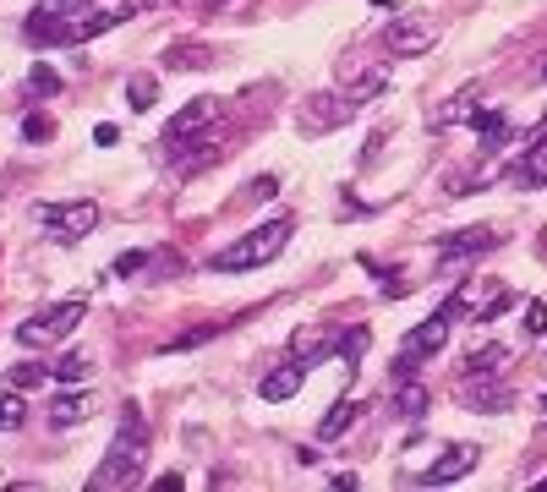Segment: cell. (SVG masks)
<instances>
[{
	"label": "cell",
	"instance_id": "26",
	"mask_svg": "<svg viewBox=\"0 0 547 492\" xmlns=\"http://www.w3.org/2000/svg\"><path fill=\"white\" fill-rule=\"evenodd\" d=\"M28 93H33V99H55V93H61V72L39 61V66L28 72Z\"/></svg>",
	"mask_w": 547,
	"mask_h": 492
},
{
	"label": "cell",
	"instance_id": "9",
	"mask_svg": "<svg viewBox=\"0 0 547 492\" xmlns=\"http://www.w3.org/2000/svg\"><path fill=\"white\" fill-rule=\"evenodd\" d=\"M219 159H225V137H219V132H197V137H186L176 154H170V175L192 181V175H203L208 164H219Z\"/></svg>",
	"mask_w": 547,
	"mask_h": 492
},
{
	"label": "cell",
	"instance_id": "13",
	"mask_svg": "<svg viewBox=\"0 0 547 492\" xmlns=\"http://www.w3.org/2000/svg\"><path fill=\"white\" fill-rule=\"evenodd\" d=\"M340 339H345V334H334L329 323L296 328V334H290V356H296V361H307V356H312V367H318V361H329L334 350H340Z\"/></svg>",
	"mask_w": 547,
	"mask_h": 492
},
{
	"label": "cell",
	"instance_id": "33",
	"mask_svg": "<svg viewBox=\"0 0 547 492\" xmlns=\"http://www.w3.org/2000/svg\"><path fill=\"white\" fill-rule=\"evenodd\" d=\"M115 274H148V252H121L115 257Z\"/></svg>",
	"mask_w": 547,
	"mask_h": 492
},
{
	"label": "cell",
	"instance_id": "38",
	"mask_svg": "<svg viewBox=\"0 0 547 492\" xmlns=\"http://www.w3.org/2000/svg\"><path fill=\"white\" fill-rule=\"evenodd\" d=\"M93 143H99V148H110V143H121V132H115V126H110V121H104V126H99V132H93Z\"/></svg>",
	"mask_w": 547,
	"mask_h": 492
},
{
	"label": "cell",
	"instance_id": "25",
	"mask_svg": "<svg viewBox=\"0 0 547 492\" xmlns=\"http://www.w3.org/2000/svg\"><path fill=\"white\" fill-rule=\"evenodd\" d=\"M88 372H93V356H61L50 367V378L55 383H88Z\"/></svg>",
	"mask_w": 547,
	"mask_h": 492
},
{
	"label": "cell",
	"instance_id": "10",
	"mask_svg": "<svg viewBox=\"0 0 547 492\" xmlns=\"http://www.w3.org/2000/svg\"><path fill=\"white\" fill-rule=\"evenodd\" d=\"M219 110H225V99H214V93H203V99L181 104V110L170 115V126H165V148H176V143H186V137L208 132V126L219 121Z\"/></svg>",
	"mask_w": 547,
	"mask_h": 492
},
{
	"label": "cell",
	"instance_id": "23",
	"mask_svg": "<svg viewBox=\"0 0 547 492\" xmlns=\"http://www.w3.org/2000/svg\"><path fill=\"white\" fill-rule=\"evenodd\" d=\"M394 410H400V416H422V410H427V389H422V383H416V378H400V383H394Z\"/></svg>",
	"mask_w": 547,
	"mask_h": 492
},
{
	"label": "cell",
	"instance_id": "32",
	"mask_svg": "<svg viewBox=\"0 0 547 492\" xmlns=\"http://www.w3.org/2000/svg\"><path fill=\"white\" fill-rule=\"evenodd\" d=\"M50 132H55V126H50V115H28V121H22V137H28V143H44Z\"/></svg>",
	"mask_w": 547,
	"mask_h": 492
},
{
	"label": "cell",
	"instance_id": "7",
	"mask_svg": "<svg viewBox=\"0 0 547 492\" xmlns=\"http://www.w3.org/2000/svg\"><path fill=\"white\" fill-rule=\"evenodd\" d=\"M438 44V22L422 17V11H400V17L383 28V50L400 55V61H416V55H427Z\"/></svg>",
	"mask_w": 547,
	"mask_h": 492
},
{
	"label": "cell",
	"instance_id": "39",
	"mask_svg": "<svg viewBox=\"0 0 547 492\" xmlns=\"http://www.w3.org/2000/svg\"><path fill=\"white\" fill-rule=\"evenodd\" d=\"M154 487H159V492H176V487H181V471H165V476H159Z\"/></svg>",
	"mask_w": 547,
	"mask_h": 492
},
{
	"label": "cell",
	"instance_id": "36",
	"mask_svg": "<svg viewBox=\"0 0 547 492\" xmlns=\"http://www.w3.org/2000/svg\"><path fill=\"white\" fill-rule=\"evenodd\" d=\"M44 378V367H17L11 372V383H17V389H28V383H39Z\"/></svg>",
	"mask_w": 547,
	"mask_h": 492
},
{
	"label": "cell",
	"instance_id": "22",
	"mask_svg": "<svg viewBox=\"0 0 547 492\" xmlns=\"http://www.w3.org/2000/svg\"><path fill=\"white\" fill-rule=\"evenodd\" d=\"M504 361H509L504 345H482V350L465 356V372H471V378H493V372H504Z\"/></svg>",
	"mask_w": 547,
	"mask_h": 492
},
{
	"label": "cell",
	"instance_id": "37",
	"mask_svg": "<svg viewBox=\"0 0 547 492\" xmlns=\"http://www.w3.org/2000/svg\"><path fill=\"white\" fill-rule=\"evenodd\" d=\"M405 290H411V279H400V274L383 279V296H405Z\"/></svg>",
	"mask_w": 547,
	"mask_h": 492
},
{
	"label": "cell",
	"instance_id": "41",
	"mask_svg": "<svg viewBox=\"0 0 547 492\" xmlns=\"http://www.w3.org/2000/svg\"><path fill=\"white\" fill-rule=\"evenodd\" d=\"M39 6H44V11H66V0H39Z\"/></svg>",
	"mask_w": 547,
	"mask_h": 492
},
{
	"label": "cell",
	"instance_id": "42",
	"mask_svg": "<svg viewBox=\"0 0 547 492\" xmlns=\"http://www.w3.org/2000/svg\"><path fill=\"white\" fill-rule=\"evenodd\" d=\"M537 77H542V82H547V61H542V66H537Z\"/></svg>",
	"mask_w": 547,
	"mask_h": 492
},
{
	"label": "cell",
	"instance_id": "27",
	"mask_svg": "<svg viewBox=\"0 0 547 492\" xmlns=\"http://www.w3.org/2000/svg\"><path fill=\"white\" fill-rule=\"evenodd\" d=\"M154 93H159V82H154V77H132V82H126V104H132L137 115L154 110Z\"/></svg>",
	"mask_w": 547,
	"mask_h": 492
},
{
	"label": "cell",
	"instance_id": "15",
	"mask_svg": "<svg viewBox=\"0 0 547 492\" xmlns=\"http://www.w3.org/2000/svg\"><path fill=\"white\" fill-rule=\"evenodd\" d=\"M307 383V361H290V367H274V372H263V383H258V394L269 405H285L290 394Z\"/></svg>",
	"mask_w": 547,
	"mask_h": 492
},
{
	"label": "cell",
	"instance_id": "4",
	"mask_svg": "<svg viewBox=\"0 0 547 492\" xmlns=\"http://www.w3.org/2000/svg\"><path fill=\"white\" fill-rule=\"evenodd\" d=\"M460 312H465V290H455V296H449L444 307L433 312V318L416 323L411 334H405L400 356H394V383H400V378H416V367H422L427 356H438V350H444V339H449V328L460 323Z\"/></svg>",
	"mask_w": 547,
	"mask_h": 492
},
{
	"label": "cell",
	"instance_id": "5",
	"mask_svg": "<svg viewBox=\"0 0 547 492\" xmlns=\"http://www.w3.org/2000/svg\"><path fill=\"white\" fill-rule=\"evenodd\" d=\"M83 318H88L83 301H61V307H50V312H33L28 323H17V345L22 350H50V345H61V339H72Z\"/></svg>",
	"mask_w": 547,
	"mask_h": 492
},
{
	"label": "cell",
	"instance_id": "3",
	"mask_svg": "<svg viewBox=\"0 0 547 492\" xmlns=\"http://www.w3.org/2000/svg\"><path fill=\"white\" fill-rule=\"evenodd\" d=\"M290 236H296V219H269V225H252L247 236H236L225 246V252L214 257V268L219 274H247V268H263V263H274L279 252L290 246Z\"/></svg>",
	"mask_w": 547,
	"mask_h": 492
},
{
	"label": "cell",
	"instance_id": "11",
	"mask_svg": "<svg viewBox=\"0 0 547 492\" xmlns=\"http://www.w3.org/2000/svg\"><path fill=\"white\" fill-rule=\"evenodd\" d=\"M476 454H482L476 443H455V449H444V460L427 465V471L416 476V482H422V487H449V482H460V476H471V471H476Z\"/></svg>",
	"mask_w": 547,
	"mask_h": 492
},
{
	"label": "cell",
	"instance_id": "24",
	"mask_svg": "<svg viewBox=\"0 0 547 492\" xmlns=\"http://www.w3.org/2000/svg\"><path fill=\"white\" fill-rule=\"evenodd\" d=\"M471 126H476V137H482V148H498V143L509 137V121H504L498 110H476Z\"/></svg>",
	"mask_w": 547,
	"mask_h": 492
},
{
	"label": "cell",
	"instance_id": "1",
	"mask_svg": "<svg viewBox=\"0 0 547 492\" xmlns=\"http://www.w3.org/2000/svg\"><path fill=\"white\" fill-rule=\"evenodd\" d=\"M143 460H148V421L137 416V405H132V410L121 416V427H115V438H110V449H104V460L93 465L88 492H121V487H132L137 471H143Z\"/></svg>",
	"mask_w": 547,
	"mask_h": 492
},
{
	"label": "cell",
	"instance_id": "16",
	"mask_svg": "<svg viewBox=\"0 0 547 492\" xmlns=\"http://www.w3.org/2000/svg\"><path fill=\"white\" fill-rule=\"evenodd\" d=\"M214 66V44L203 39H181L165 50V72H208Z\"/></svg>",
	"mask_w": 547,
	"mask_h": 492
},
{
	"label": "cell",
	"instance_id": "17",
	"mask_svg": "<svg viewBox=\"0 0 547 492\" xmlns=\"http://www.w3.org/2000/svg\"><path fill=\"white\" fill-rule=\"evenodd\" d=\"M465 405L482 410V416H498V410L515 405V389L509 383H465Z\"/></svg>",
	"mask_w": 547,
	"mask_h": 492
},
{
	"label": "cell",
	"instance_id": "2",
	"mask_svg": "<svg viewBox=\"0 0 547 492\" xmlns=\"http://www.w3.org/2000/svg\"><path fill=\"white\" fill-rule=\"evenodd\" d=\"M121 17H132V6L121 11H33L28 28H22V39L28 44H88L99 39V33H110Z\"/></svg>",
	"mask_w": 547,
	"mask_h": 492
},
{
	"label": "cell",
	"instance_id": "14",
	"mask_svg": "<svg viewBox=\"0 0 547 492\" xmlns=\"http://www.w3.org/2000/svg\"><path fill=\"white\" fill-rule=\"evenodd\" d=\"M498 241H504L498 230L471 225V230H455V236H438V257H476V252H493Z\"/></svg>",
	"mask_w": 547,
	"mask_h": 492
},
{
	"label": "cell",
	"instance_id": "8",
	"mask_svg": "<svg viewBox=\"0 0 547 492\" xmlns=\"http://www.w3.org/2000/svg\"><path fill=\"white\" fill-rule=\"evenodd\" d=\"M356 110H362V104H356L351 93H312L307 110L296 115V132L301 137H323V132H334V126H345Z\"/></svg>",
	"mask_w": 547,
	"mask_h": 492
},
{
	"label": "cell",
	"instance_id": "31",
	"mask_svg": "<svg viewBox=\"0 0 547 492\" xmlns=\"http://www.w3.org/2000/svg\"><path fill=\"white\" fill-rule=\"evenodd\" d=\"M520 328H526L531 339H537V334H547V307H542V301H531V307H526V318H520Z\"/></svg>",
	"mask_w": 547,
	"mask_h": 492
},
{
	"label": "cell",
	"instance_id": "12",
	"mask_svg": "<svg viewBox=\"0 0 547 492\" xmlns=\"http://www.w3.org/2000/svg\"><path fill=\"white\" fill-rule=\"evenodd\" d=\"M389 88V61H345V93L356 104H372Z\"/></svg>",
	"mask_w": 547,
	"mask_h": 492
},
{
	"label": "cell",
	"instance_id": "18",
	"mask_svg": "<svg viewBox=\"0 0 547 492\" xmlns=\"http://www.w3.org/2000/svg\"><path fill=\"white\" fill-rule=\"evenodd\" d=\"M509 181H520V186H547V137H531V148L520 154L515 170H509Z\"/></svg>",
	"mask_w": 547,
	"mask_h": 492
},
{
	"label": "cell",
	"instance_id": "34",
	"mask_svg": "<svg viewBox=\"0 0 547 492\" xmlns=\"http://www.w3.org/2000/svg\"><path fill=\"white\" fill-rule=\"evenodd\" d=\"M263 197H274V175H258V181L241 192V203H263Z\"/></svg>",
	"mask_w": 547,
	"mask_h": 492
},
{
	"label": "cell",
	"instance_id": "35",
	"mask_svg": "<svg viewBox=\"0 0 547 492\" xmlns=\"http://www.w3.org/2000/svg\"><path fill=\"white\" fill-rule=\"evenodd\" d=\"M509 307H515V296H498V301H487V307L476 312V323H493L498 312H509Z\"/></svg>",
	"mask_w": 547,
	"mask_h": 492
},
{
	"label": "cell",
	"instance_id": "21",
	"mask_svg": "<svg viewBox=\"0 0 547 492\" xmlns=\"http://www.w3.org/2000/svg\"><path fill=\"white\" fill-rule=\"evenodd\" d=\"M356 410H362L356 400H334V405H329V416L318 421V438H323V443H334V438H340V432L356 421Z\"/></svg>",
	"mask_w": 547,
	"mask_h": 492
},
{
	"label": "cell",
	"instance_id": "29",
	"mask_svg": "<svg viewBox=\"0 0 547 492\" xmlns=\"http://www.w3.org/2000/svg\"><path fill=\"white\" fill-rule=\"evenodd\" d=\"M225 323H203V328H192V334H181V339H170L165 345V356H176V350H192V345H203V339H214Z\"/></svg>",
	"mask_w": 547,
	"mask_h": 492
},
{
	"label": "cell",
	"instance_id": "40",
	"mask_svg": "<svg viewBox=\"0 0 547 492\" xmlns=\"http://www.w3.org/2000/svg\"><path fill=\"white\" fill-rule=\"evenodd\" d=\"M143 6H154V11H165V6H181V0H143Z\"/></svg>",
	"mask_w": 547,
	"mask_h": 492
},
{
	"label": "cell",
	"instance_id": "30",
	"mask_svg": "<svg viewBox=\"0 0 547 492\" xmlns=\"http://www.w3.org/2000/svg\"><path fill=\"white\" fill-rule=\"evenodd\" d=\"M367 339H372L367 328H351V334L340 339V356H345V361H362V356H367Z\"/></svg>",
	"mask_w": 547,
	"mask_h": 492
},
{
	"label": "cell",
	"instance_id": "19",
	"mask_svg": "<svg viewBox=\"0 0 547 492\" xmlns=\"http://www.w3.org/2000/svg\"><path fill=\"white\" fill-rule=\"evenodd\" d=\"M93 416V400L88 394H61V400H50V427H77V421Z\"/></svg>",
	"mask_w": 547,
	"mask_h": 492
},
{
	"label": "cell",
	"instance_id": "20",
	"mask_svg": "<svg viewBox=\"0 0 547 492\" xmlns=\"http://www.w3.org/2000/svg\"><path fill=\"white\" fill-rule=\"evenodd\" d=\"M476 93H482V88H460L455 99L444 104V110H433V126H444V132H449V126L471 121V115H476Z\"/></svg>",
	"mask_w": 547,
	"mask_h": 492
},
{
	"label": "cell",
	"instance_id": "28",
	"mask_svg": "<svg viewBox=\"0 0 547 492\" xmlns=\"http://www.w3.org/2000/svg\"><path fill=\"white\" fill-rule=\"evenodd\" d=\"M22 421H28V405L17 394H0V432H17Z\"/></svg>",
	"mask_w": 547,
	"mask_h": 492
},
{
	"label": "cell",
	"instance_id": "6",
	"mask_svg": "<svg viewBox=\"0 0 547 492\" xmlns=\"http://www.w3.org/2000/svg\"><path fill=\"white\" fill-rule=\"evenodd\" d=\"M33 219H39V225H50L55 241H83V236H93V225H99V203H93V197H72V203H39V208H33Z\"/></svg>",
	"mask_w": 547,
	"mask_h": 492
}]
</instances>
